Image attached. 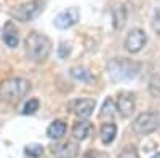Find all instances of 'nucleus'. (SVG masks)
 <instances>
[{"label": "nucleus", "mask_w": 160, "mask_h": 158, "mask_svg": "<svg viewBox=\"0 0 160 158\" xmlns=\"http://www.w3.org/2000/svg\"><path fill=\"white\" fill-rule=\"evenodd\" d=\"M24 48H26V55H28L29 59L40 62L48 58L50 51H51V42L43 34L31 32L24 40Z\"/></svg>", "instance_id": "f257e3e1"}, {"label": "nucleus", "mask_w": 160, "mask_h": 158, "mask_svg": "<svg viewBox=\"0 0 160 158\" xmlns=\"http://www.w3.org/2000/svg\"><path fill=\"white\" fill-rule=\"evenodd\" d=\"M29 88H31L29 82L24 80V78H19V77L7 78V80L0 83V101L15 104L28 94Z\"/></svg>", "instance_id": "f03ea898"}, {"label": "nucleus", "mask_w": 160, "mask_h": 158, "mask_svg": "<svg viewBox=\"0 0 160 158\" xmlns=\"http://www.w3.org/2000/svg\"><path fill=\"white\" fill-rule=\"evenodd\" d=\"M141 69V65L135 61H130L125 58H118V59H112L108 64V70L109 75L114 82H123V80H131L138 75Z\"/></svg>", "instance_id": "7ed1b4c3"}, {"label": "nucleus", "mask_w": 160, "mask_h": 158, "mask_svg": "<svg viewBox=\"0 0 160 158\" xmlns=\"http://www.w3.org/2000/svg\"><path fill=\"white\" fill-rule=\"evenodd\" d=\"M43 7H45L43 0H31V2L21 3L15 10H11V16L21 22H29L42 15Z\"/></svg>", "instance_id": "20e7f679"}, {"label": "nucleus", "mask_w": 160, "mask_h": 158, "mask_svg": "<svg viewBox=\"0 0 160 158\" xmlns=\"http://www.w3.org/2000/svg\"><path fill=\"white\" fill-rule=\"evenodd\" d=\"M131 128L136 134H141V136L151 134L160 128V115L155 112H144L135 118Z\"/></svg>", "instance_id": "39448f33"}, {"label": "nucleus", "mask_w": 160, "mask_h": 158, "mask_svg": "<svg viewBox=\"0 0 160 158\" xmlns=\"http://www.w3.org/2000/svg\"><path fill=\"white\" fill-rule=\"evenodd\" d=\"M148 42V35L141 29H133L125 38V48L130 53H139Z\"/></svg>", "instance_id": "423d86ee"}, {"label": "nucleus", "mask_w": 160, "mask_h": 158, "mask_svg": "<svg viewBox=\"0 0 160 158\" xmlns=\"http://www.w3.org/2000/svg\"><path fill=\"white\" fill-rule=\"evenodd\" d=\"M78 19H80V11H78V8L72 7V8H68V10L61 11L55 18V26L58 29H69L74 24L78 22Z\"/></svg>", "instance_id": "0eeeda50"}, {"label": "nucleus", "mask_w": 160, "mask_h": 158, "mask_svg": "<svg viewBox=\"0 0 160 158\" xmlns=\"http://www.w3.org/2000/svg\"><path fill=\"white\" fill-rule=\"evenodd\" d=\"M117 112L122 115L123 118L131 117V113L135 112V94L128 93V91H122V93H118V98H117Z\"/></svg>", "instance_id": "6e6552de"}, {"label": "nucleus", "mask_w": 160, "mask_h": 158, "mask_svg": "<svg viewBox=\"0 0 160 158\" xmlns=\"http://www.w3.org/2000/svg\"><path fill=\"white\" fill-rule=\"evenodd\" d=\"M95 99H88V98H83V99H75L74 102H71V110L78 117V118H88L91 115V112L95 110Z\"/></svg>", "instance_id": "1a4fd4ad"}, {"label": "nucleus", "mask_w": 160, "mask_h": 158, "mask_svg": "<svg viewBox=\"0 0 160 158\" xmlns=\"http://www.w3.org/2000/svg\"><path fill=\"white\" fill-rule=\"evenodd\" d=\"M91 133H93V125L90 122H85V120H78L72 128V136L78 141L87 139Z\"/></svg>", "instance_id": "9d476101"}, {"label": "nucleus", "mask_w": 160, "mask_h": 158, "mask_svg": "<svg viewBox=\"0 0 160 158\" xmlns=\"http://www.w3.org/2000/svg\"><path fill=\"white\" fill-rule=\"evenodd\" d=\"M18 29H16V26L13 24L11 21H8L5 24V27H3V42L10 46V48H15L18 46Z\"/></svg>", "instance_id": "9b49d317"}, {"label": "nucleus", "mask_w": 160, "mask_h": 158, "mask_svg": "<svg viewBox=\"0 0 160 158\" xmlns=\"http://www.w3.org/2000/svg\"><path fill=\"white\" fill-rule=\"evenodd\" d=\"M56 156L59 158H74L77 153H78V147L75 146L74 142H64L61 146H58L55 150H53Z\"/></svg>", "instance_id": "f8f14e48"}, {"label": "nucleus", "mask_w": 160, "mask_h": 158, "mask_svg": "<svg viewBox=\"0 0 160 158\" xmlns=\"http://www.w3.org/2000/svg\"><path fill=\"white\" fill-rule=\"evenodd\" d=\"M66 129H68V126H66L64 122L61 120H56V122H53L48 129H47V136L50 139H61L64 134H66Z\"/></svg>", "instance_id": "ddd939ff"}, {"label": "nucleus", "mask_w": 160, "mask_h": 158, "mask_svg": "<svg viewBox=\"0 0 160 158\" xmlns=\"http://www.w3.org/2000/svg\"><path fill=\"white\" fill-rule=\"evenodd\" d=\"M117 134V126L114 123H104L101 126V131H99V136H101V141L104 144H111L114 141Z\"/></svg>", "instance_id": "4468645a"}, {"label": "nucleus", "mask_w": 160, "mask_h": 158, "mask_svg": "<svg viewBox=\"0 0 160 158\" xmlns=\"http://www.w3.org/2000/svg\"><path fill=\"white\" fill-rule=\"evenodd\" d=\"M117 113V105L114 104L112 99H106V102L102 104V109L99 112V118H112Z\"/></svg>", "instance_id": "2eb2a0df"}, {"label": "nucleus", "mask_w": 160, "mask_h": 158, "mask_svg": "<svg viewBox=\"0 0 160 158\" xmlns=\"http://www.w3.org/2000/svg\"><path fill=\"white\" fill-rule=\"evenodd\" d=\"M114 27L115 29H122L123 24H125V19H127V15H125V8L120 5L114 10Z\"/></svg>", "instance_id": "dca6fc26"}, {"label": "nucleus", "mask_w": 160, "mask_h": 158, "mask_svg": "<svg viewBox=\"0 0 160 158\" xmlns=\"http://www.w3.org/2000/svg\"><path fill=\"white\" fill-rule=\"evenodd\" d=\"M71 75L75 78V80H80V82H91L93 80L91 74L87 69H83V67H72L71 69Z\"/></svg>", "instance_id": "f3484780"}, {"label": "nucleus", "mask_w": 160, "mask_h": 158, "mask_svg": "<svg viewBox=\"0 0 160 158\" xmlns=\"http://www.w3.org/2000/svg\"><path fill=\"white\" fill-rule=\"evenodd\" d=\"M24 152H26V155H29L32 158H38L40 155L43 153V147L40 146V144H31V146L26 147Z\"/></svg>", "instance_id": "a211bd4d"}, {"label": "nucleus", "mask_w": 160, "mask_h": 158, "mask_svg": "<svg viewBox=\"0 0 160 158\" xmlns=\"http://www.w3.org/2000/svg\"><path fill=\"white\" fill-rule=\"evenodd\" d=\"M118 158H139V155H138V150H136L135 146H127L122 152H120Z\"/></svg>", "instance_id": "6ab92c4d"}, {"label": "nucleus", "mask_w": 160, "mask_h": 158, "mask_svg": "<svg viewBox=\"0 0 160 158\" xmlns=\"http://www.w3.org/2000/svg\"><path fill=\"white\" fill-rule=\"evenodd\" d=\"M35 110H38V99H29V102H26L22 113L24 115H32Z\"/></svg>", "instance_id": "aec40b11"}, {"label": "nucleus", "mask_w": 160, "mask_h": 158, "mask_svg": "<svg viewBox=\"0 0 160 158\" xmlns=\"http://www.w3.org/2000/svg\"><path fill=\"white\" fill-rule=\"evenodd\" d=\"M152 29L157 32V34H160V7L155 10V13H154V19H152Z\"/></svg>", "instance_id": "412c9836"}, {"label": "nucleus", "mask_w": 160, "mask_h": 158, "mask_svg": "<svg viewBox=\"0 0 160 158\" xmlns=\"http://www.w3.org/2000/svg\"><path fill=\"white\" fill-rule=\"evenodd\" d=\"M152 158H160V153H155V155H154Z\"/></svg>", "instance_id": "4be33fe9"}]
</instances>
